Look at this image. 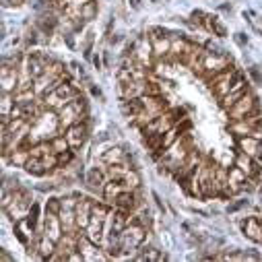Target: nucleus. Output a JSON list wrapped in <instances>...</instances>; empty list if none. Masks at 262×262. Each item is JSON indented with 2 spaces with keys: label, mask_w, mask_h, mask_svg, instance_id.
Returning <instances> with one entry per match:
<instances>
[{
  "label": "nucleus",
  "mask_w": 262,
  "mask_h": 262,
  "mask_svg": "<svg viewBox=\"0 0 262 262\" xmlns=\"http://www.w3.org/2000/svg\"><path fill=\"white\" fill-rule=\"evenodd\" d=\"M194 149V145H192V139H190V133H186V135H182L171 147H167L165 151H163V155L159 157V171H176L182 163H184V159L188 157V153Z\"/></svg>",
  "instance_id": "nucleus-1"
},
{
  "label": "nucleus",
  "mask_w": 262,
  "mask_h": 262,
  "mask_svg": "<svg viewBox=\"0 0 262 262\" xmlns=\"http://www.w3.org/2000/svg\"><path fill=\"white\" fill-rule=\"evenodd\" d=\"M237 77H239V71L231 64L229 69H225V71H221V73H217V75H213V77L209 79V87H211V91L215 93V97L221 99L223 95L229 93V89H231V85H233V81H235Z\"/></svg>",
  "instance_id": "nucleus-2"
},
{
  "label": "nucleus",
  "mask_w": 262,
  "mask_h": 262,
  "mask_svg": "<svg viewBox=\"0 0 262 262\" xmlns=\"http://www.w3.org/2000/svg\"><path fill=\"white\" fill-rule=\"evenodd\" d=\"M231 67V56H227L225 52H221V54H215V52H209V50H205V56H203V71H205V79L209 81L213 75H217V73H221V71H225V69H229Z\"/></svg>",
  "instance_id": "nucleus-3"
},
{
  "label": "nucleus",
  "mask_w": 262,
  "mask_h": 262,
  "mask_svg": "<svg viewBox=\"0 0 262 262\" xmlns=\"http://www.w3.org/2000/svg\"><path fill=\"white\" fill-rule=\"evenodd\" d=\"M254 112H260L258 110V103H256V97L252 91H248L246 95H242L229 110H227V116L229 120H244L246 116L254 114Z\"/></svg>",
  "instance_id": "nucleus-4"
},
{
  "label": "nucleus",
  "mask_w": 262,
  "mask_h": 262,
  "mask_svg": "<svg viewBox=\"0 0 262 262\" xmlns=\"http://www.w3.org/2000/svg\"><path fill=\"white\" fill-rule=\"evenodd\" d=\"M89 133H91L89 122H77V124H73V126H69L67 130H64V137H67L71 149H81L87 143Z\"/></svg>",
  "instance_id": "nucleus-5"
},
{
  "label": "nucleus",
  "mask_w": 262,
  "mask_h": 262,
  "mask_svg": "<svg viewBox=\"0 0 262 262\" xmlns=\"http://www.w3.org/2000/svg\"><path fill=\"white\" fill-rule=\"evenodd\" d=\"M203 163V157H201V151L199 149H192L190 153H188V157L184 159V163L173 171V178L178 180V182H186L196 169H199V165Z\"/></svg>",
  "instance_id": "nucleus-6"
},
{
  "label": "nucleus",
  "mask_w": 262,
  "mask_h": 262,
  "mask_svg": "<svg viewBox=\"0 0 262 262\" xmlns=\"http://www.w3.org/2000/svg\"><path fill=\"white\" fill-rule=\"evenodd\" d=\"M17 87H19V67L3 64V69H0V89H3V93H17Z\"/></svg>",
  "instance_id": "nucleus-7"
},
{
  "label": "nucleus",
  "mask_w": 262,
  "mask_h": 262,
  "mask_svg": "<svg viewBox=\"0 0 262 262\" xmlns=\"http://www.w3.org/2000/svg\"><path fill=\"white\" fill-rule=\"evenodd\" d=\"M248 91H250V89H248V83H246V79L239 75V77L233 81V85H231L229 93H227V95H223V97L219 99V105L227 112V110H229V107H231V105H233L242 95H246Z\"/></svg>",
  "instance_id": "nucleus-8"
},
{
  "label": "nucleus",
  "mask_w": 262,
  "mask_h": 262,
  "mask_svg": "<svg viewBox=\"0 0 262 262\" xmlns=\"http://www.w3.org/2000/svg\"><path fill=\"white\" fill-rule=\"evenodd\" d=\"M41 233H46L50 239H54L56 244L62 239L64 235V229H62V221H60V215H54V213H46L43 215V223H41Z\"/></svg>",
  "instance_id": "nucleus-9"
},
{
  "label": "nucleus",
  "mask_w": 262,
  "mask_h": 262,
  "mask_svg": "<svg viewBox=\"0 0 262 262\" xmlns=\"http://www.w3.org/2000/svg\"><path fill=\"white\" fill-rule=\"evenodd\" d=\"M27 62H29V71H31L33 79H37V77H41L46 73V69L50 67L52 58L46 52H29L27 54Z\"/></svg>",
  "instance_id": "nucleus-10"
},
{
  "label": "nucleus",
  "mask_w": 262,
  "mask_h": 262,
  "mask_svg": "<svg viewBox=\"0 0 262 262\" xmlns=\"http://www.w3.org/2000/svg\"><path fill=\"white\" fill-rule=\"evenodd\" d=\"M35 231H37V227H35L27 217L15 223V235L19 237V242H21L25 248L37 239V233H35Z\"/></svg>",
  "instance_id": "nucleus-11"
},
{
  "label": "nucleus",
  "mask_w": 262,
  "mask_h": 262,
  "mask_svg": "<svg viewBox=\"0 0 262 262\" xmlns=\"http://www.w3.org/2000/svg\"><path fill=\"white\" fill-rule=\"evenodd\" d=\"M260 145H262V141H258V139H254V137H237V149L239 151H244L246 155H250V157H254L256 161H262V149H260Z\"/></svg>",
  "instance_id": "nucleus-12"
},
{
  "label": "nucleus",
  "mask_w": 262,
  "mask_h": 262,
  "mask_svg": "<svg viewBox=\"0 0 262 262\" xmlns=\"http://www.w3.org/2000/svg\"><path fill=\"white\" fill-rule=\"evenodd\" d=\"M114 207L120 209V211H126V213H135V211L141 207V203H139V199H137L135 192L124 190V192L118 194V199L114 201Z\"/></svg>",
  "instance_id": "nucleus-13"
},
{
  "label": "nucleus",
  "mask_w": 262,
  "mask_h": 262,
  "mask_svg": "<svg viewBox=\"0 0 262 262\" xmlns=\"http://www.w3.org/2000/svg\"><path fill=\"white\" fill-rule=\"evenodd\" d=\"M242 231L248 239H252L256 244H262V219L260 217H248L242 223Z\"/></svg>",
  "instance_id": "nucleus-14"
},
{
  "label": "nucleus",
  "mask_w": 262,
  "mask_h": 262,
  "mask_svg": "<svg viewBox=\"0 0 262 262\" xmlns=\"http://www.w3.org/2000/svg\"><path fill=\"white\" fill-rule=\"evenodd\" d=\"M99 159H101L103 163H107V165L126 163V159H128V151H124V147L112 145V147H107V149H105V151L99 155Z\"/></svg>",
  "instance_id": "nucleus-15"
},
{
  "label": "nucleus",
  "mask_w": 262,
  "mask_h": 262,
  "mask_svg": "<svg viewBox=\"0 0 262 262\" xmlns=\"http://www.w3.org/2000/svg\"><path fill=\"white\" fill-rule=\"evenodd\" d=\"M233 165H237L239 169H244V171L248 173V178H256V176L260 173V167H258V161H256L254 157H250V155H246L244 151H239V153L235 155V161H233Z\"/></svg>",
  "instance_id": "nucleus-16"
},
{
  "label": "nucleus",
  "mask_w": 262,
  "mask_h": 262,
  "mask_svg": "<svg viewBox=\"0 0 262 262\" xmlns=\"http://www.w3.org/2000/svg\"><path fill=\"white\" fill-rule=\"evenodd\" d=\"M126 188H124V184L120 182V180H107L105 184H103V190H101V196H103V201L107 203V205H112L114 207V201L118 199V194L120 192H124Z\"/></svg>",
  "instance_id": "nucleus-17"
},
{
  "label": "nucleus",
  "mask_w": 262,
  "mask_h": 262,
  "mask_svg": "<svg viewBox=\"0 0 262 262\" xmlns=\"http://www.w3.org/2000/svg\"><path fill=\"white\" fill-rule=\"evenodd\" d=\"M85 235H87L93 244L101 246V242L105 239V223H101V221H97V219H91V223L85 227Z\"/></svg>",
  "instance_id": "nucleus-18"
},
{
  "label": "nucleus",
  "mask_w": 262,
  "mask_h": 262,
  "mask_svg": "<svg viewBox=\"0 0 262 262\" xmlns=\"http://www.w3.org/2000/svg\"><path fill=\"white\" fill-rule=\"evenodd\" d=\"M56 242L50 239L46 233H37V258L39 260H48L54 252H56Z\"/></svg>",
  "instance_id": "nucleus-19"
},
{
  "label": "nucleus",
  "mask_w": 262,
  "mask_h": 262,
  "mask_svg": "<svg viewBox=\"0 0 262 262\" xmlns=\"http://www.w3.org/2000/svg\"><path fill=\"white\" fill-rule=\"evenodd\" d=\"M29 159H31V147H29V145H21L19 149H15V151L9 155L7 161H9L13 167H25Z\"/></svg>",
  "instance_id": "nucleus-20"
},
{
  "label": "nucleus",
  "mask_w": 262,
  "mask_h": 262,
  "mask_svg": "<svg viewBox=\"0 0 262 262\" xmlns=\"http://www.w3.org/2000/svg\"><path fill=\"white\" fill-rule=\"evenodd\" d=\"M205 29H209L213 35H219V37H225V35H227V27H225V25L221 23V19L215 17V15H209V17H207Z\"/></svg>",
  "instance_id": "nucleus-21"
},
{
  "label": "nucleus",
  "mask_w": 262,
  "mask_h": 262,
  "mask_svg": "<svg viewBox=\"0 0 262 262\" xmlns=\"http://www.w3.org/2000/svg\"><path fill=\"white\" fill-rule=\"evenodd\" d=\"M122 184H124V188L130 190V192L137 190V188H141V173H139V169H137V167H130L128 173L124 176Z\"/></svg>",
  "instance_id": "nucleus-22"
},
{
  "label": "nucleus",
  "mask_w": 262,
  "mask_h": 262,
  "mask_svg": "<svg viewBox=\"0 0 262 262\" xmlns=\"http://www.w3.org/2000/svg\"><path fill=\"white\" fill-rule=\"evenodd\" d=\"M50 145H52V151H54L56 155L71 151V145H69L67 137H64V133H58V135H54V137L50 139Z\"/></svg>",
  "instance_id": "nucleus-23"
},
{
  "label": "nucleus",
  "mask_w": 262,
  "mask_h": 262,
  "mask_svg": "<svg viewBox=\"0 0 262 262\" xmlns=\"http://www.w3.org/2000/svg\"><path fill=\"white\" fill-rule=\"evenodd\" d=\"M23 169H25L27 173H31V176H37V178L48 173V169H46V165H43V159H41V157H31Z\"/></svg>",
  "instance_id": "nucleus-24"
},
{
  "label": "nucleus",
  "mask_w": 262,
  "mask_h": 262,
  "mask_svg": "<svg viewBox=\"0 0 262 262\" xmlns=\"http://www.w3.org/2000/svg\"><path fill=\"white\" fill-rule=\"evenodd\" d=\"M128 165L126 163H116V165H107V173H105V178L107 180H124V176L128 173Z\"/></svg>",
  "instance_id": "nucleus-25"
},
{
  "label": "nucleus",
  "mask_w": 262,
  "mask_h": 262,
  "mask_svg": "<svg viewBox=\"0 0 262 262\" xmlns=\"http://www.w3.org/2000/svg\"><path fill=\"white\" fill-rule=\"evenodd\" d=\"M97 11H99V7H97L95 0H89V3L81 5V17H83L87 23H89V21H93V19L97 17Z\"/></svg>",
  "instance_id": "nucleus-26"
},
{
  "label": "nucleus",
  "mask_w": 262,
  "mask_h": 262,
  "mask_svg": "<svg viewBox=\"0 0 262 262\" xmlns=\"http://www.w3.org/2000/svg\"><path fill=\"white\" fill-rule=\"evenodd\" d=\"M15 105H17L15 93H3V101H0V112H3V116H11Z\"/></svg>",
  "instance_id": "nucleus-27"
},
{
  "label": "nucleus",
  "mask_w": 262,
  "mask_h": 262,
  "mask_svg": "<svg viewBox=\"0 0 262 262\" xmlns=\"http://www.w3.org/2000/svg\"><path fill=\"white\" fill-rule=\"evenodd\" d=\"M60 211H62V199H58V196H50V199L46 201V213L60 215Z\"/></svg>",
  "instance_id": "nucleus-28"
},
{
  "label": "nucleus",
  "mask_w": 262,
  "mask_h": 262,
  "mask_svg": "<svg viewBox=\"0 0 262 262\" xmlns=\"http://www.w3.org/2000/svg\"><path fill=\"white\" fill-rule=\"evenodd\" d=\"M27 219H29V221H31V223H33V225L39 229V205H37V203H33V205H31Z\"/></svg>",
  "instance_id": "nucleus-29"
},
{
  "label": "nucleus",
  "mask_w": 262,
  "mask_h": 262,
  "mask_svg": "<svg viewBox=\"0 0 262 262\" xmlns=\"http://www.w3.org/2000/svg\"><path fill=\"white\" fill-rule=\"evenodd\" d=\"M250 77H252V81H254L256 85H262V75H260L258 67H252V69H250Z\"/></svg>",
  "instance_id": "nucleus-30"
},
{
  "label": "nucleus",
  "mask_w": 262,
  "mask_h": 262,
  "mask_svg": "<svg viewBox=\"0 0 262 262\" xmlns=\"http://www.w3.org/2000/svg\"><path fill=\"white\" fill-rule=\"evenodd\" d=\"M233 39H235V43H237V46H242V48L248 43V35H244V33H235V35H233Z\"/></svg>",
  "instance_id": "nucleus-31"
},
{
  "label": "nucleus",
  "mask_w": 262,
  "mask_h": 262,
  "mask_svg": "<svg viewBox=\"0 0 262 262\" xmlns=\"http://www.w3.org/2000/svg\"><path fill=\"white\" fill-rule=\"evenodd\" d=\"M244 207H248V201H239V203L231 205V207L227 209V213H235V211H239V209H244Z\"/></svg>",
  "instance_id": "nucleus-32"
},
{
  "label": "nucleus",
  "mask_w": 262,
  "mask_h": 262,
  "mask_svg": "<svg viewBox=\"0 0 262 262\" xmlns=\"http://www.w3.org/2000/svg\"><path fill=\"white\" fill-rule=\"evenodd\" d=\"M0 260H3V262H11V260H15L7 250H0Z\"/></svg>",
  "instance_id": "nucleus-33"
},
{
  "label": "nucleus",
  "mask_w": 262,
  "mask_h": 262,
  "mask_svg": "<svg viewBox=\"0 0 262 262\" xmlns=\"http://www.w3.org/2000/svg\"><path fill=\"white\" fill-rule=\"evenodd\" d=\"M118 41H122V35H112L110 37V43H118Z\"/></svg>",
  "instance_id": "nucleus-34"
},
{
  "label": "nucleus",
  "mask_w": 262,
  "mask_h": 262,
  "mask_svg": "<svg viewBox=\"0 0 262 262\" xmlns=\"http://www.w3.org/2000/svg\"><path fill=\"white\" fill-rule=\"evenodd\" d=\"M130 5H133V9H141V0H130Z\"/></svg>",
  "instance_id": "nucleus-35"
},
{
  "label": "nucleus",
  "mask_w": 262,
  "mask_h": 262,
  "mask_svg": "<svg viewBox=\"0 0 262 262\" xmlns=\"http://www.w3.org/2000/svg\"><path fill=\"white\" fill-rule=\"evenodd\" d=\"M91 93H93V95H95V97H101V91H99V89H97V87H91Z\"/></svg>",
  "instance_id": "nucleus-36"
},
{
  "label": "nucleus",
  "mask_w": 262,
  "mask_h": 262,
  "mask_svg": "<svg viewBox=\"0 0 262 262\" xmlns=\"http://www.w3.org/2000/svg\"><path fill=\"white\" fill-rule=\"evenodd\" d=\"M79 3H81V5H85V3H89V0H79Z\"/></svg>",
  "instance_id": "nucleus-37"
}]
</instances>
